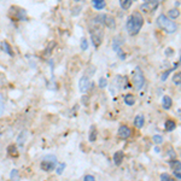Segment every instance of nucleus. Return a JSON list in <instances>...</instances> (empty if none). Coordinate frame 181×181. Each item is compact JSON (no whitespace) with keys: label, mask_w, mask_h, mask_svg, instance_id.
<instances>
[{"label":"nucleus","mask_w":181,"mask_h":181,"mask_svg":"<svg viewBox=\"0 0 181 181\" xmlns=\"http://www.w3.org/2000/svg\"><path fill=\"white\" fill-rule=\"evenodd\" d=\"M88 100H89V98H88V97H86V96H83V97H82L83 105H87V104H88Z\"/></svg>","instance_id":"40"},{"label":"nucleus","mask_w":181,"mask_h":181,"mask_svg":"<svg viewBox=\"0 0 181 181\" xmlns=\"http://www.w3.org/2000/svg\"><path fill=\"white\" fill-rule=\"evenodd\" d=\"M89 35H90V40H92V44L96 48H99V46L103 42L104 39V31L101 26L98 24H90L89 26Z\"/></svg>","instance_id":"2"},{"label":"nucleus","mask_w":181,"mask_h":181,"mask_svg":"<svg viewBox=\"0 0 181 181\" xmlns=\"http://www.w3.org/2000/svg\"><path fill=\"white\" fill-rule=\"evenodd\" d=\"M120 4H121V7L123 10H128L133 4V0H121Z\"/></svg>","instance_id":"25"},{"label":"nucleus","mask_w":181,"mask_h":181,"mask_svg":"<svg viewBox=\"0 0 181 181\" xmlns=\"http://www.w3.org/2000/svg\"><path fill=\"white\" fill-rule=\"evenodd\" d=\"M54 47H56V42H54V41L50 42L48 46H47V47L45 48V51H44V56H45V57H50L51 54H52V51H53Z\"/></svg>","instance_id":"20"},{"label":"nucleus","mask_w":181,"mask_h":181,"mask_svg":"<svg viewBox=\"0 0 181 181\" xmlns=\"http://www.w3.org/2000/svg\"><path fill=\"white\" fill-rule=\"evenodd\" d=\"M157 24L159 26V28H162L163 30L169 33V34L176 31V29H177V26L170 20L168 16H164V15H159L157 17Z\"/></svg>","instance_id":"4"},{"label":"nucleus","mask_w":181,"mask_h":181,"mask_svg":"<svg viewBox=\"0 0 181 181\" xmlns=\"http://www.w3.org/2000/svg\"><path fill=\"white\" fill-rule=\"evenodd\" d=\"M173 53H174V51H173L172 48H167V50H166V54H167L168 57H170V56H172Z\"/></svg>","instance_id":"38"},{"label":"nucleus","mask_w":181,"mask_h":181,"mask_svg":"<svg viewBox=\"0 0 181 181\" xmlns=\"http://www.w3.org/2000/svg\"><path fill=\"white\" fill-rule=\"evenodd\" d=\"M180 62H181V57H180Z\"/></svg>","instance_id":"44"},{"label":"nucleus","mask_w":181,"mask_h":181,"mask_svg":"<svg viewBox=\"0 0 181 181\" xmlns=\"http://www.w3.org/2000/svg\"><path fill=\"white\" fill-rule=\"evenodd\" d=\"M89 86H90V81H89L88 76H82L79 80V89L81 93H87L89 89Z\"/></svg>","instance_id":"9"},{"label":"nucleus","mask_w":181,"mask_h":181,"mask_svg":"<svg viewBox=\"0 0 181 181\" xmlns=\"http://www.w3.org/2000/svg\"><path fill=\"white\" fill-rule=\"evenodd\" d=\"M144 124H145V118H144V116L142 115H136L135 116V118H134V126L136 127V128H142L144 127Z\"/></svg>","instance_id":"18"},{"label":"nucleus","mask_w":181,"mask_h":181,"mask_svg":"<svg viewBox=\"0 0 181 181\" xmlns=\"http://www.w3.org/2000/svg\"><path fill=\"white\" fill-rule=\"evenodd\" d=\"M142 24H144V17H142V15L139 11H135V12H133L128 17V20H127L126 29H127V31H128L129 35L134 36V35H136L141 30Z\"/></svg>","instance_id":"1"},{"label":"nucleus","mask_w":181,"mask_h":181,"mask_svg":"<svg viewBox=\"0 0 181 181\" xmlns=\"http://www.w3.org/2000/svg\"><path fill=\"white\" fill-rule=\"evenodd\" d=\"M173 82L177 86L181 85V72H176V74L173 76Z\"/></svg>","instance_id":"28"},{"label":"nucleus","mask_w":181,"mask_h":181,"mask_svg":"<svg viewBox=\"0 0 181 181\" xmlns=\"http://www.w3.org/2000/svg\"><path fill=\"white\" fill-rule=\"evenodd\" d=\"M117 54H118V57H120V58H121L122 61H123V59H126V53H124V52L122 51V48L117 51Z\"/></svg>","instance_id":"36"},{"label":"nucleus","mask_w":181,"mask_h":181,"mask_svg":"<svg viewBox=\"0 0 181 181\" xmlns=\"http://www.w3.org/2000/svg\"><path fill=\"white\" fill-rule=\"evenodd\" d=\"M7 155L10 156V157H13V158H16V157H18L20 156V151H18V149H17V146L16 145H9L7 146Z\"/></svg>","instance_id":"13"},{"label":"nucleus","mask_w":181,"mask_h":181,"mask_svg":"<svg viewBox=\"0 0 181 181\" xmlns=\"http://www.w3.org/2000/svg\"><path fill=\"white\" fill-rule=\"evenodd\" d=\"M152 140H153V142H155V144H157V145H159V144H162V142H163V138H162L161 135H153Z\"/></svg>","instance_id":"31"},{"label":"nucleus","mask_w":181,"mask_h":181,"mask_svg":"<svg viewBox=\"0 0 181 181\" xmlns=\"http://www.w3.org/2000/svg\"><path fill=\"white\" fill-rule=\"evenodd\" d=\"M75 3H80V1H82V0H74Z\"/></svg>","instance_id":"42"},{"label":"nucleus","mask_w":181,"mask_h":181,"mask_svg":"<svg viewBox=\"0 0 181 181\" xmlns=\"http://www.w3.org/2000/svg\"><path fill=\"white\" fill-rule=\"evenodd\" d=\"M175 127H176V123L173 120H168L166 122V124H164V128H166L167 132H173L175 129Z\"/></svg>","instance_id":"23"},{"label":"nucleus","mask_w":181,"mask_h":181,"mask_svg":"<svg viewBox=\"0 0 181 181\" xmlns=\"http://www.w3.org/2000/svg\"><path fill=\"white\" fill-rule=\"evenodd\" d=\"M127 82H128V80H127V77H122V76H116L110 86V89H111V93L114 94V90L116 88V92H118V90L123 89L127 87Z\"/></svg>","instance_id":"7"},{"label":"nucleus","mask_w":181,"mask_h":181,"mask_svg":"<svg viewBox=\"0 0 181 181\" xmlns=\"http://www.w3.org/2000/svg\"><path fill=\"white\" fill-rule=\"evenodd\" d=\"M0 134H1V132H0Z\"/></svg>","instance_id":"46"},{"label":"nucleus","mask_w":181,"mask_h":181,"mask_svg":"<svg viewBox=\"0 0 181 181\" xmlns=\"http://www.w3.org/2000/svg\"><path fill=\"white\" fill-rule=\"evenodd\" d=\"M27 136H28L27 131H22V132L20 133V135L17 136V144L20 145V147H22L23 145H24V142H26V140H27Z\"/></svg>","instance_id":"17"},{"label":"nucleus","mask_w":181,"mask_h":181,"mask_svg":"<svg viewBox=\"0 0 181 181\" xmlns=\"http://www.w3.org/2000/svg\"><path fill=\"white\" fill-rule=\"evenodd\" d=\"M103 26L109 28V29H114L116 27L115 18L110 15H103Z\"/></svg>","instance_id":"10"},{"label":"nucleus","mask_w":181,"mask_h":181,"mask_svg":"<svg viewBox=\"0 0 181 181\" xmlns=\"http://www.w3.org/2000/svg\"><path fill=\"white\" fill-rule=\"evenodd\" d=\"M145 85V77L144 74L139 66L135 68L134 72H133V87L135 89H141L142 86Z\"/></svg>","instance_id":"6"},{"label":"nucleus","mask_w":181,"mask_h":181,"mask_svg":"<svg viewBox=\"0 0 181 181\" xmlns=\"http://www.w3.org/2000/svg\"><path fill=\"white\" fill-rule=\"evenodd\" d=\"M173 173H174V176L176 179H181V167L176 168V169H173Z\"/></svg>","instance_id":"32"},{"label":"nucleus","mask_w":181,"mask_h":181,"mask_svg":"<svg viewBox=\"0 0 181 181\" xmlns=\"http://www.w3.org/2000/svg\"><path fill=\"white\" fill-rule=\"evenodd\" d=\"M98 86H99V88H106L107 87V80L105 77H100L99 82H98Z\"/></svg>","instance_id":"29"},{"label":"nucleus","mask_w":181,"mask_h":181,"mask_svg":"<svg viewBox=\"0 0 181 181\" xmlns=\"http://www.w3.org/2000/svg\"><path fill=\"white\" fill-rule=\"evenodd\" d=\"M169 155H170V157H172V158H175V152H174L173 150H170V151H169Z\"/></svg>","instance_id":"41"},{"label":"nucleus","mask_w":181,"mask_h":181,"mask_svg":"<svg viewBox=\"0 0 181 181\" xmlns=\"http://www.w3.org/2000/svg\"><path fill=\"white\" fill-rule=\"evenodd\" d=\"M123 100H124V103L127 105H129V106H132V105L135 104V97L133 94H131V93L129 94H126L124 98H123Z\"/></svg>","instance_id":"21"},{"label":"nucleus","mask_w":181,"mask_h":181,"mask_svg":"<svg viewBox=\"0 0 181 181\" xmlns=\"http://www.w3.org/2000/svg\"><path fill=\"white\" fill-rule=\"evenodd\" d=\"M124 158V153L123 151H116L115 155H114V163H115V166H120L122 161Z\"/></svg>","instance_id":"15"},{"label":"nucleus","mask_w":181,"mask_h":181,"mask_svg":"<svg viewBox=\"0 0 181 181\" xmlns=\"http://www.w3.org/2000/svg\"><path fill=\"white\" fill-rule=\"evenodd\" d=\"M94 71H96V68H94V66H89V70H88V69L86 70V74H87L88 76H92V75L94 74Z\"/></svg>","instance_id":"34"},{"label":"nucleus","mask_w":181,"mask_h":181,"mask_svg":"<svg viewBox=\"0 0 181 181\" xmlns=\"http://www.w3.org/2000/svg\"><path fill=\"white\" fill-rule=\"evenodd\" d=\"M161 180H163V181H172V176L169 174H167V173H163L161 175Z\"/></svg>","instance_id":"33"},{"label":"nucleus","mask_w":181,"mask_h":181,"mask_svg":"<svg viewBox=\"0 0 181 181\" xmlns=\"http://www.w3.org/2000/svg\"><path fill=\"white\" fill-rule=\"evenodd\" d=\"M65 167H66L65 163H58L57 167H56V173H57L58 175H62L63 172H64V169H65Z\"/></svg>","instance_id":"26"},{"label":"nucleus","mask_w":181,"mask_h":181,"mask_svg":"<svg viewBox=\"0 0 181 181\" xmlns=\"http://www.w3.org/2000/svg\"><path fill=\"white\" fill-rule=\"evenodd\" d=\"M58 164V159L54 155H48V156H45L41 162H40V169L45 173H51L52 170L56 169Z\"/></svg>","instance_id":"5"},{"label":"nucleus","mask_w":181,"mask_h":181,"mask_svg":"<svg viewBox=\"0 0 181 181\" xmlns=\"http://www.w3.org/2000/svg\"><path fill=\"white\" fill-rule=\"evenodd\" d=\"M80 11H81V6H77V7H75V9H74V11H72V15L76 16V12L79 13Z\"/></svg>","instance_id":"39"},{"label":"nucleus","mask_w":181,"mask_h":181,"mask_svg":"<svg viewBox=\"0 0 181 181\" xmlns=\"http://www.w3.org/2000/svg\"><path fill=\"white\" fill-rule=\"evenodd\" d=\"M162 105H163V107H164L166 110H169V109L172 107V105H173L172 98L169 96H164V97H163V99H162Z\"/></svg>","instance_id":"19"},{"label":"nucleus","mask_w":181,"mask_h":181,"mask_svg":"<svg viewBox=\"0 0 181 181\" xmlns=\"http://www.w3.org/2000/svg\"><path fill=\"white\" fill-rule=\"evenodd\" d=\"M157 1H158V3H162V1H164V0H157Z\"/></svg>","instance_id":"43"},{"label":"nucleus","mask_w":181,"mask_h":181,"mask_svg":"<svg viewBox=\"0 0 181 181\" xmlns=\"http://www.w3.org/2000/svg\"><path fill=\"white\" fill-rule=\"evenodd\" d=\"M145 1H147V0H145Z\"/></svg>","instance_id":"45"},{"label":"nucleus","mask_w":181,"mask_h":181,"mask_svg":"<svg viewBox=\"0 0 181 181\" xmlns=\"http://www.w3.org/2000/svg\"><path fill=\"white\" fill-rule=\"evenodd\" d=\"M158 1L157 0H147V1H145L142 5H141V10L144 12H153L157 10L158 7Z\"/></svg>","instance_id":"8"},{"label":"nucleus","mask_w":181,"mask_h":181,"mask_svg":"<svg viewBox=\"0 0 181 181\" xmlns=\"http://www.w3.org/2000/svg\"><path fill=\"white\" fill-rule=\"evenodd\" d=\"M0 48H1V51H4L6 54H9L10 57H13L15 56V52H13L11 45L7 41H1V44H0Z\"/></svg>","instance_id":"12"},{"label":"nucleus","mask_w":181,"mask_h":181,"mask_svg":"<svg viewBox=\"0 0 181 181\" xmlns=\"http://www.w3.org/2000/svg\"><path fill=\"white\" fill-rule=\"evenodd\" d=\"M97 136H98V132H97V127L96 126H90L89 128V134H88V140L90 142H94L97 140Z\"/></svg>","instance_id":"14"},{"label":"nucleus","mask_w":181,"mask_h":181,"mask_svg":"<svg viewBox=\"0 0 181 181\" xmlns=\"http://www.w3.org/2000/svg\"><path fill=\"white\" fill-rule=\"evenodd\" d=\"M88 40H87V38H85V36H83V38L81 39V42H80V47H81V50L82 51H86L87 48H88Z\"/></svg>","instance_id":"27"},{"label":"nucleus","mask_w":181,"mask_h":181,"mask_svg":"<svg viewBox=\"0 0 181 181\" xmlns=\"http://www.w3.org/2000/svg\"><path fill=\"white\" fill-rule=\"evenodd\" d=\"M7 15L11 20L13 21H17V22H27L28 21V13L24 9L17 6V5H12L9 11H7Z\"/></svg>","instance_id":"3"},{"label":"nucleus","mask_w":181,"mask_h":181,"mask_svg":"<svg viewBox=\"0 0 181 181\" xmlns=\"http://www.w3.org/2000/svg\"><path fill=\"white\" fill-rule=\"evenodd\" d=\"M167 16L170 18V20H176V18L180 16V11H179V9H172V10L168 11Z\"/></svg>","instance_id":"24"},{"label":"nucleus","mask_w":181,"mask_h":181,"mask_svg":"<svg viewBox=\"0 0 181 181\" xmlns=\"http://www.w3.org/2000/svg\"><path fill=\"white\" fill-rule=\"evenodd\" d=\"M83 180L85 181H93V180H96V177L93 175H85L83 176Z\"/></svg>","instance_id":"37"},{"label":"nucleus","mask_w":181,"mask_h":181,"mask_svg":"<svg viewBox=\"0 0 181 181\" xmlns=\"http://www.w3.org/2000/svg\"><path fill=\"white\" fill-rule=\"evenodd\" d=\"M90 3H92L93 9H96V10H103L106 6V1H105V0H92Z\"/></svg>","instance_id":"16"},{"label":"nucleus","mask_w":181,"mask_h":181,"mask_svg":"<svg viewBox=\"0 0 181 181\" xmlns=\"http://www.w3.org/2000/svg\"><path fill=\"white\" fill-rule=\"evenodd\" d=\"M10 177H11L12 180L20 179V173H18V170H17V169H12V172H11V174H10Z\"/></svg>","instance_id":"30"},{"label":"nucleus","mask_w":181,"mask_h":181,"mask_svg":"<svg viewBox=\"0 0 181 181\" xmlns=\"http://www.w3.org/2000/svg\"><path fill=\"white\" fill-rule=\"evenodd\" d=\"M132 134V131L128 126H121L118 128V132H117V135L121 138V139H128Z\"/></svg>","instance_id":"11"},{"label":"nucleus","mask_w":181,"mask_h":181,"mask_svg":"<svg viewBox=\"0 0 181 181\" xmlns=\"http://www.w3.org/2000/svg\"><path fill=\"white\" fill-rule=\"evenodd\" d=\"M173 70H167L166 72H163V74H162V76H161V79H162V81H166L167 80V77H168V75L170 74V72H172Z\"/></svg>","instance_id":"35"},{"label":"nucleus","mask_w":181,"mask_h":181,"mask_svg":"<svg viewBox=\"0 0 181 181\" xmlns=\"http://www.w3.org/2000/svg\"><path fill=\"white\" fill-rule=\"evenodd\" d=\"M122 45H123V40L122 39H120V38L114 39V41H112V48H114V51L117 52L118 50H121Z\"/></svg>","instance_id":"22"}]
</instances>
